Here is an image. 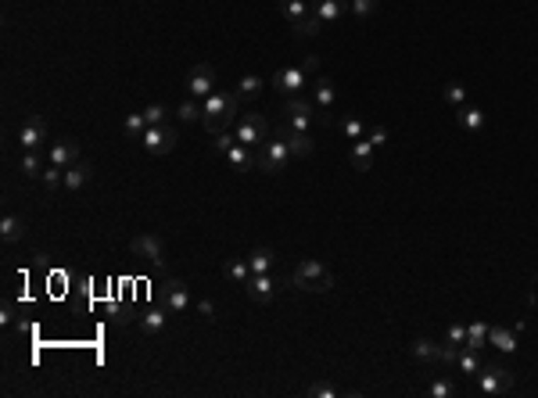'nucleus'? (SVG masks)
I'll use <instances>...</instances> for the list:
<instances>
[{
	"label": "nucleus",
	"instance_id": "1",
	"mask_svg": "<svg viewBox=\"0 0 538 398\" xmlns=\"http://www.w3.org/2000/svg\"><path fill=\"white\" fill-rule=\"evenodd\" d=\"M241 119V97L237 93H227V90H215L212 97L201 101V126L219 137V133H230Z\"/></svg>",
	"mask_w": 538,
	"mask_h": 398
},
{
	"label": "nucleus",
	"instance_id": "2",
	"mask_svg": "<svg viewBox=\"0 0 538 398\" xmlns=\"http://www.w3.org/2000/svg\"><path fill=\"white\" fill-rule=\"evenodd\" d=\"M291 288L312 291V295H327V291H334V273L319 258H302L294 266V273H291Z\"/></svg>",
	"mask_w": 538,
	"mask_h": 398
},
{
	"label": "nucleus",
	"instance_id": "3",
	"mask_svg": "<svg viewBox=\"0 0 538 398\" xmlns=\"http://www.w3.org/2000/svg\"><path fill=\"white\" fill-rule=\"evenodd\" d=\"M291 158H294L291 147L277 137V140H265V144L255 151V169H258V173H265V176H280Z\"/></svg>",
	"mask_w": 538,
	"mask_h": 398
},
{
	"label": "nucleus",
	"instance_id": "4",
	"mask_svg": "<svg viewBox=\"0 0 538 398\" xmlns=\"http://www.w3.org/2000/svg\"><path fill=\"white\" fill-rule=\"evenodd\" d=\"M234 137H237V144H244V147L258 151V147L265 144V137H269V123H265V115H258V111H248V115H241V119H237V126H234Z\"/></svg>",
	"mask_w": 538,
	"mask_h": 398
},
{
	"label": "nucleus",
	"instance_id": "5",
	"mask_svg": "<svg viewBox=\"0 0 538 398\" xmlns=\"http://www.w3.org/2000/svg\"><path fill=\"white\" fill-rule=\"evenodd\" d=\"M477 387H481V394H488V398L506 394V391L513 387V373H510L506 366H499V363L481 366V373H477Z\"/></svg>",
	"mask_w": 538,
	"mask_h": 398
},
{
	"label": "nucleus",
	"instance_id": "6",
	"mask_svg": "<svg viewBox=\"0 0 538 398\" xmlns=\"http://www.w3.org/2000/svg\"><path fill=\"white\" fill-rule=\"evenodd\" d=\"M176 140H180V133H176V126H147V133L140 137V144H144V151L147 154H169L173 147H176Z\"/></svg>",
	"mask_w": 538,
	"mask_h": 398
},
{
	"label": "nucleus",
	"instance_id": "7",
	"mask_svg": "<svg viewBox=\"0 0 538 398\" xmlns=\"http://www.w3.org/2000/svg\"><path fill=\"white\" fill-rule=\"evenodd\" d=\"M130 251H133L137 258H144L147 266H161V262H166V244H161L158 234H137V237L130 241Z\"/></svg>",
	"mask_w": 538,
	"mask_h": 398
},
{
	"label": "nucleus",
	"instance_id": "8",
	"mask_svg": "<svg viewBox=\"0 0 538 398\" xmlns=\"http://www.w3.org/2000/svg\"><path fill=\"white\" fill-rule=\"evenodd\" d=\"M284 111H287V126H291V130H298V133H309V126H312V119H316V104H312V101H302V97H287Z\"/></svg>",
	"mask_w": 538,
	"mask_h": 398
},
{
	"label": "nucleus",
	"instance_id": "9",
	"mask_svg": "<svg viewBox=\"0 0 538 398\" xmlns=\"http://www.w3.org/2000/svg\"><path fill=\"white\" fill-rule=\"evenodd\" d=\"M187 90L198 97V101H205V97H212L215 90H219V86H215V69L212 65H194L190 72H187Z\"/></svg>",
	"mask_w": 538,
	"mask_h": 398
},
{
	"label": "nucleus",
	"instance_id": "10",
	"mask_svg": "<svg viewBox=\"0 0 538 398\" xmlns=\"http://www.w3.org/2000/svg\"><path fill=\"white\" fill-rule=\"evenodd\" d=\"M244 288H248V298H251V302L265 305V302H273V295H277V288H280V280H277L273 273H251V280L244 283Z\"/></svg>",
	"mask_w": 538,
	"mask_h": 398
},
{
	"label": "nucleus",
	"instance_id": "11",
	"mask_svg": "<svg viewBox=\"0 0 538 398\" xmlns=\"http://www.w3.org/2000/svg\"><path fill=\"white\" fill-rule=\"evenodd\" d=\"M334 83L331 79H319L316 83V97H312V104H316V119L323 123V126H334V119H331V108H334Z\"/></svg>",
	"mask_w": 538,
	"mask_h": 398
},
{
	"label": "nucleus",
	"instance_id": "12",
	"mask_svg": "<svg viewBox=\"0 0 538 398\" xmlns=\"http://www.w3.org/2000/svg\"><path fill=\"white\" fill-rule=\"evenodd\" d=\"M309 83V72L298 65V69H280L277 76H273V90L277 93H287V97H294L302 86Z\"/></svg>",
	"mask_w": 538,
	"mask_h": 398
},
{
	"label": "nucleus",
	"instance_id": "13",
	"mask_svg": "<svg viewBox=\"0 0 538 398\" xmlns=\"http://www.w3.org/2000/svg\"><path fill=\"white\" fill-rule=\"evenodd\" d=\"M166 309L169 312H187L190 309V291H187V283L169 276L166 280Z\"/></svg>",
	"mask_w": 538,
	"mask_h": 398
},
{
	"label": "nucleus",
	"instance_id": "14",
	"mask_svg": "<svg viewBox=\"0 0 538 398\" xmlns=\"http://www.w3.org/2000/svg\"><path fill=\"white\" fill-rule=\"evenodd\" d=\"M277 137L291 147V154H294V158H309V154H312V147H316L309 133H298V130H291V126H280V133H277Z\"/></svg>",
	"mask_w": 538,
	"mask_h": 398
},
{
	"label": "nucleus",
	"instance_id": "15",
	"mask_svg": "<svg viewBox=\"0 0 538 398\" xmlns=\"http://www.w3.org/2000/svg\"><path fill=\"white\" fill-rule=\"evenodd\" d=\"M312 11L327 25H334V22H341L345 11H352V0H312Z\"/></svg>",
	"mask_w": 538,
	"mask_h": 398
},
{
	"label": "nucleus",
	"instance_id": "16",
	"mask_svg": "<svg viewBox=\"0 0 538 398\" xmlns=\"http://www.w3.org/2000/svg\"><path fill=\"white\" fill-rule=\"evenodd\" d=\"M79 161V147L72 140H58V144H50V165H58V169H69Z\"/></svg>",
	"mask_w": 538,
	"mask_h": 398
},
{
	"label": "nucleus",
	"instance_id": "17",
	"mask_svg": "<svg viewBox=\"0 0 538 398\" xmlns=\"http://www.w3.org/2000/svg\"><path fill=\"white\" fill-rule=\"evenodd\" d=\"M18 144H22L25 151H40V147L47 144V130H43L40 123H22V126H18Z\"/></svg>",
	"mask_w": 538,
	"mask_h": 398
},
{
	"label": "nucleus",
	"instance_id": "18",
	"mask_svg": "<svg viewBox=\"0 0 538 398\" xmlns=\"http://www.w3.org/2000/svg\"><path fill=\"white\" fill-rule=\"evenodd\" d=\"M373 144L362 137V140H352V169H355V173H370V169H373Z\"/></svg>",
	"mask_w": 538,
	"mask_h": 398
},
{
	"label": "nucleus",
	"instance_id": "19",
	"mask_svg": "<svg viewBox=\"0 0 538 398\" xmlns=\"http://www.w3.org/2000/svg\"><path fill=\"white\" fill-rule=\"evenodd\" d=\"M280 15H284L287 25L294 29V25H302V22L312 15V8L305 4V0H280Z\"/></svg>",
	"mask_w": 538,
	"mask_h": 398
},
{
	"label": "nucleus",
	"instance_id": "20",
	"mask_svg": "<svg viewBox=\"0 0 538 398\" xmlns=\"http://www.w3.org/2000/svg\"><path fill=\"white\" fill-rule=\"evenodd\" d=\"M413 356L420 363H442V345H438V341H430V337H416L413 341Z\"/></svg>",
	"mask_w": 538,
	"mask_h": 398
},
{
	"label": "nucleus",
	"instance_id": "21",
	"mask_svg": "<svg viewBox=\"0 0 538 398\" xmlns=\"http://www.w3.org/2000/svg\"><path fill=\"white\" fill-rule=\"evenodd\" d=\"M22 234H25V226H22V219L15 212H8L4 219H0V237H4V244H18Z\"/></svg>",
	"mask_w": 538,
	"mask_h": 398
},
{
	"label": "nucleus",
	"instance_id": "22",
	"mask_svg": "<svg viewBox=\"0 0 538 398\" xmlns=\"http://www.w3.org/2000/svg\"><path fill=\"white\" fill-rule=\"evenodd\" d=\"M90 173H93L90 161H76V165H69V169H65V191H79V187L90 180Z\"/></svg>",
	"mask_w": 538,
	"mask_h": 398
},
{
	"label": "nucleus",
	"instance_id": "23",
	"mask_svg": "<svg viewBox=\"0 0 538 398\" xmlns=\"http://www.w3.org/2000/svg\"><path fill=\"white\" fill-rule=\"evenodd\" d=\"M248 266H251V273H273V269H277V255L269 251V248H255V251L248 255Z\"/></svg>",
	"mask_w": 538,
	"mask_h": 398
},
{
	"label": "nucleus",
	"instance_id": "24",
	"mask_svg": "<svg viewBox=\"0 0 538 398\" xmlns=\"http://www.w3.org/2000/svg\"><path fill=\"white\" fill-rule=\"evenodd\" d=\"M223 158L230 161V169H237V173H241V169H251V165H255V151L244 147V144H234Z\"/></svg>",
	"mask_w": 538,
	"mask_h": 398
},
{
	"label": "nucleus",
	"instance_id": "25",
	"mask_svg": "<svg viewBox=\"0 0 538 398\" xmlns=\"http://www.w3.org/2000/svg\"><path fill=\"white\" fill-rule=\"evenodd\" d=\"M166 312H169V309H151V312H144V316H140V330H144L147 337L161 334V330H166Z\"/></svg>",
	"mask_w": 538,
	"mask_h": 398
},
{
	"label": "nucleus",
	"instance_id": "26",
	"mask_svg": "<svg viewBox=\"0 0 538 398\" xmlns=\"http://www.w3.org/2000/svg\"><path fill=\"white\" fill-rule=\"evenodd\" d=\"M488 330H492V326H484V323H470V326H467V345H463V348L481 352L484 345H488Z\"/></svg>",
	"mask_w": 538,
	"mask_h": 398
},
{
	"label": "nucleus",
	"instance_id": "27",
	"mask_svg": "<svg viewBox=\"0 0 538 398\" xmlns=\"http://www.w3.org/2000/svg\"><path fill=\"white\" fill-rule=\"evenodd\" d=\"M488 345H496L499 352H513V348H517V337H513L506 326H499V323H496V326L488 330Z\"/></svg>",
	"mask_w": 538,
	"mask_h": 398
},
{
	"label": "nucleus",
	"instance_id": "28",
	"mask_svg": "<svg viewBox=\"0 0 538 398\" xmlns=\"http://www.w3.org/2000/svg\"><path fill=\"white\" fill-rule=\"evenodd\" d=\"M323 25H327V22H323V18L312 11L302 25H294V40H312V36H319V33H323Z\"/></svg>",
	"mask_w": 538,
	"mask_h": 398
},
{
	"label": "nucleus",
	"instance_id": "29",
	"mask_svg": "<svg viewBox=\"0 0 538 398\" xmlns=\"http://www.w3.org/2000/svg\"><path fill=\"white\" fill-rule=\"evenodd\" d=\"M459 123H463L467 133H477L484 126V111L481 108H459Z\"/></svg>",
	"mask_w": 538,
	"mask_h": 398
},
{
	"label": "nucleus",
	"instance_id": "30",
	"mask_svg": "<svg viewBox=\"0 0 538 398\" xmlns=\"http://www.w3.org/2000/svg\"><path fill=\"white\" fill-rule=\"evenodd\" d=\"M456 366H459L463 373L477 377V373H481V356H477V352H470V348H459V356H456Z\"/></svg>",
	"mask_w": 538,
	"mask_h": 398
},
{
	"label": "nucleus",
	"instance_id": "31",
	"mask_svg": "<svg viewBox=\"0 0 538 398\" xmlns=\"http://www.w3.org/2000/svg\"><path fill=\"white\" fill-rule=\"evenodd\" d=\"M262 86H265V83H262L258 76H241V83H237V97H248V101H251V97H258V93H262Z\"/></svg>",
	"mask_w": 538,
	"mask_h": 398
},
{
	"label": "nucleus",
	"instance_id": "32",
	"mask_svg": "<svg viewBox=\"0 0 538 398\" xmlns=\"http://www.w3.org/2000/svg\"><path fill=\"white\" fill-rule=\"evenodd\" d=\"M40 180H43V187H47V191H58V187H65V169H58V165H47Z\"/></svg>",
	"mask_w": 538,
	"mask_h": 398
},
{
	"label": "nucleus",
	"instance_id": "33",
	"mask_svg": "<svg viewBox=\"0 0 538 398\" xmlns=\"http://www.w3.org/2000/svg\"><path fill=\"white\" fill-rule=\"evenodd\" d=\"M227 276H230V280H237V283H248V280H251V266H248V258H234V262L227 266Z\"/></svg>",
	"mask_w": 538,
	"mask_h": 398
},
{
	"label": "nucleus",
	"instance_id": "34",
	"mask_svg": "<svg viewBox=\"0 0 538 398\" xmlns=\"http://www.w3.org/2000/svg\"><path fill=\"white\" fill-rule=\"evenodd\" d=\"M126 133L133 140H140L147 133V119H144V111H133V115H126Z\"/></svg>",
	"mask_w": 538,
	"mask_h": 398
},
{
	"label": "nucleus",
	"instance_id": "35",
	"mask_svg": "<svg viewBox=\"0 0 538 398\" xmlns=\"http://www.w3.org/2000/svg\"><path fill=\"white\" fill-rule=\"evenodd\" d=\"M18 165H22V176H43V161L36 158V151H25Z\"/></svg>",
	"mask_w": 538,
	"mask_h": 398
},
{
	"label": "nucleus",
	"instance_id": "36",
	"mask_svg": "<svg viewBox=\"0 0 538 398\" xmlns=\"http://www.w3.org/2000/svg\"><path fill=\"white\" fill-rule=\"evenodd\" d=\"M442 97H445V104H452V108H463V101H467V90H463V83H445Z\"/></svg>",
	"mask_w": 538,
	"mask_h": 398
},
{
	"label": "nucleus",
	"instance_id": "37",
	"mask_svg": "<svg viewBox=\"0 0 538 398\" xmlns=\"http://www.w3.org/2000/svg\"><path fill=\"white\" fill-rule=\"evenodd\" d=\"M341 133H345V140H362V137H366V126H362V119L352 115V119L341 123Z\"/></svg>",
	"mask_w": 538,
	"mask_h": 398
},
{
	"label": "nucleus",
	"instance_id": "38",
	"mask_svg": "<svg viewBox=\"0 0 538 398\" xmlns=\"http://www.w3.org/2000/svg\"><path fill=\"white\" fill-rule=\"evenodd\" d=\"M176 115L183 119V123H194V119H201V101L194 97V101H183L180 108H176Z\"/></svg>",
	"mask_w": 538,
	"mask_h": 398
},
{
	"label": "nucleus",
	"instance_id": "39",
	"mask_svg": "<svg viewBox=\"0 0 538 398\" xmlns=\"http://www.w3.org/2000/svg\"><path fill=\"white\" fill-rule=\"evenodd\" d=\"M144 119H147V126H166V108H161V104H147Z\"/></svg>",
	"mask_w": 538,
	"mask_h": 398
},
{
	"label": "nucleus",
	"instance_id": "40",
	"mask_svg": "<svg viewBox=\"0 0 538 398\" xmlns=\"http://www.w3.org/2000/svg\"><path fill=\"white\" fill-rule=\"evenodd\" d=\"M234 144H237V137H234V133H219V137H215V140H212V151H219V154H227V151H230Z\"/></svg>",
	"mask_w": 538,
	"mask_h": 398
},
{
	"label": "nucleus",
	"instance_id": "41",
	"mask_svg": "<svg viewBox=\"0 0 538 398\" xmlns=\"http://www.w3.org/2000/svg\"><path fill=\"white\" fill-rule=\"evenodd\" d=\"M427 394H430V398H449V394H452V380H435V384L427 387Z\"/></svg>",
	"mask_w": 538,
	"mask_h": 398
},
{
	"label": "nucleus",
	"instance_id": "42",
	"mask_svg": "<svg viewBox=\"0 0 538 398\" xmlns=\"http://www.w3.org/2000/svg\"><path fill=\"white\" fill-rule=\"evenodd\" d=\"M366 140H370V144H373L377 151H381V147H388V130H384V126H373Z\"/></svg>",
	"mask_w": 538,
	"mask_h": 398
},
{
	"label": "nucleus",
	"instance_id": "43",
	"mask_svg": "<svg viewBox=\"0 0 538 398\" xmlns=\"http://www.w3.org/2000/svg\"><path fill=\"white\" fill-rule=\"evenodd\" d=\"M445 341H452V345H459V348H463V345H467V326L452 323V326H449V334H445Z\"/></svg>",
	"mask_w": 538,
	"mask_h": 398
},
{
	"label": "nucleus",
	"instance_id": "44",
	"mask_svg": "<svg viewBox=\"0 0 538 398\" xmlns=\"http://www.w3.org/2000/svg\"><path fill=\"white\" fill-rule=\"evenodd\" d=\"M352 11H355L359 18H366V15L377 11V0H352Z\"/></svg>",
	"mask_w": 538,
	"mask_h": 398
},
{
	"label": "nucleus",
	"instance_id": "45",
	"mask_svg": "<svg viewBox=\"0 0 538 398\" xmlns=\"http://www.w3.org/2000/svg\"><path fill=\"white\" fill-rule=\"evenodd\" d=\"M309 394H312V398H334V394H338V387H331V384H312V387H309Z\"/></svg>",
	"mask_w": 538,
	"mask_h": 398
},
{
	"label": "nucleus",
	"instance_id": "46",
	"mask_svg": "<svg viewBox=\"0 0 538 398\" xmlns=\"http://www.w3.org/2000/svg\"><path fill=\"white\" fill-rule=\"evenodd\" d=\"M198 312H201L205 319H215V305H212V302H198Z\"/></svg>",
	"mask_w": 538,
	"mask_h": 398
},
{
	"label": "nucleus",
	"instance_id": "47",
	"mask_svg": "<svg viewBox=\"0 0 538 398\" xmlns=\"http://www.w3.org/2000/svg\"><path fill=\"white\" fill-rule=\"evenodd\" d=\"M302 69H305V72H316V69H319V58H316V54H309V58H302Z\"/></svg>",
	"mask_w": 538,
	"mask_h": 398
}]
</instances>
